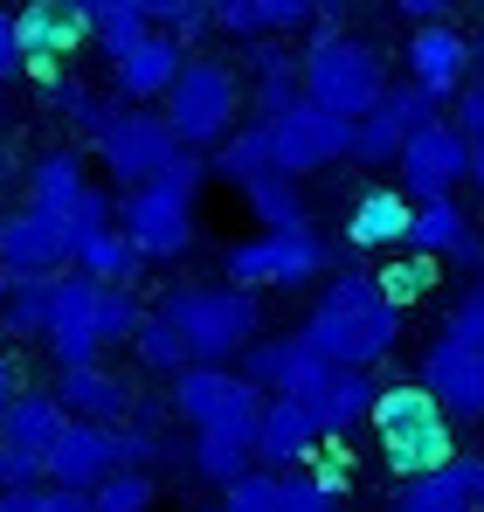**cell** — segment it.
I'll return each instance as SVG.
<instances>
[{
  "mask_svg": "<svg viewBox=\"0 0 484 512\" xmlns=\"http://www.w3.org/2000/svg\"><path fill=\"white\" fill-rule=\"evenodd\" d=\"M35 512H97L90 492H70V485H42V506Z\"/></svg>",
  "mask_w": 484,
  "mask_h": 512,
  "instance_id": "50",
  "label": "cell"
},
{
  "mask_svg": "<svg viewBox=\"0 0 484 512\" xmlns=\"http://www.w3.org/2000/svg\"><path fill=\"white\" fill-rule=\"evenodd\" d=\"M450 125H457V132H464L471 146L484 139V77H471V84L450 97Z\"/></svg>",
  "mask_w": 484,
  "mask_h": 512,
  "instance_id": "48",
  "label": "cell"
},
{
  "mask_svg": "<svg viewBox=\"0 0 484 512\" xmlns=\"http://www.w3.org/2000/svg\"><path fill=\"white\" fill-rule=\"evenodd\" d=\"M42 506V492H0V512H35Z\"/></svg>",
  "mask_w": 484,
  "mask_h": 512,
  "instance_id": "55",
  "label": "cell"
},
{
  "mask_svg": "<svg viewBox=\"0 0 484 512\" xmlns=\"http://www.w3.org/2000/svg\"><path fill=\"white\" fill-rule=\"evenodd\" d=\"M208 173H222L229 187H249L256 173H270V139H263V125H256V118L236 125V132L208 153Z\"/></svg>",
  "mask_w": 484,
  "mask_h": 512,
  "instance_id": "35",
  "label": "cell"
},
{
  "mask_svg": "<svg viewBox=\"0 0 484 512\" xmlns=\"http://www.w3.org/2000/svg\"><path fill=\"white\" fill-rule=\"evenodd\" d=\"M42 485H49V464L28 457V450H14L0 436V492H42Z\"/></svg>",
  "mask_w": 484,
  "mask_h": 512,
  "instance_id": "46",
  "label": "cell"
},
{
  "mask_svg": "<svg viewBox=\"0 0 484 512\" xmlns=\"http://www.w3.org/2000/svg\"><path fill=\"white\" fill-rule=\"evenodd\" d=\"M166 125L180 132V146L194 153H215L242 118V70L222 56H187V70L173 77V90L160 97Z\"/></svg>",
  "mask_w": 484,
  "mask_h": 512,
  "instance_id": "6",
  "label": "cell"
},
{
  "mask_svg": "<svg viewBox=\"0 0 484 512\" xmlns=\"http://www.w3.org/2000/svg\"><path fill=\"white\" fill-rule=\"evenodd\" d=\"M464 180H471V139L450 125V111L429 118L422 132H408L402 160H395V187H402L408 201H443Z\"/></svg>",
  "mask_w": 484,
  "mask_h": 512,
  "instance_id": "11",
  "label": "cell"
},
{
  "mask_svg": "<svg viewBox=\"0 0 484 512\" xmlns=\"http://www.w3.org/2000/svg\"><path fill=\"white\" fill-rule=\"evenodd\" d=\"M249 70H256V90H249L256 118H284L291 104H305V56H291L284 35L249 42Z\"/></svg>",
  "mask_w": 484,
  "mask_h": 512,
  "instance_id": "27",
  "label": "cell"
},
{
  "mask_svg": "<svg viewBox=\"0 0 484 512\" xmlns=\"http://www.w3.org/2000/svg\"><path fill=\"white\" fill-rule=\"evenodd\" d=\"M263 139H270V167L291 173V180H312V173L353 160V118L325 111V104H291L284 118H256Z\"/></svg>",
  "mask_w": 484,
  "mask_h": 512,
  "instance_id": "9",
  "label": "cell"
},
{
  "mask_svg": "<svg viewBox=\"0 0 484 512\" xmlns=\"http://www.w3.org/2000/svg\"><path fill=\"white\" fill-rule=\"evenodd\" d=\"M298 333L319 346L332 367H367L374 374L402 346V305L381 291L374 270H339V277H325L319 305L305 312Z\"/></svg>",
  "mask_w": 484,
  "mask_h": 512,
  "instance_id": "1",
  "label": "cell"
},
{
  "mask_svg": "<svg viewBox=\"0 0 484 512\" xmlns=\"http://www.w3.org/2000/svg\"><path fill=\"white\" fill-rule=\"evenodd\" d=\"M187 56H194L187 42H173L166 28H153L139 49H125V56L111 63V90H118L125 104H160L166 90H173V77L187 70Z\"/></svg>",
  "mask_w": 484,
  "mask_h": 512,
  "instance_id": "20",
  "label": "cell"
},
{
  "mask_svg": "<svg viewBox=\"0 0 484 512\" xmlns=\"http://www.w3.org/2000/svg\"><path fill=\"white\" fill-rule=\"evenodd\" d=\"M201 180H208V153L187 146L160 180L118 194V229L139 243L146 263H180V256L194 250V201H201Z\"/></svg>",
  "mask_w": 484,
  "mask_h": 512,
  "instance_id": "2",
  "label": "cell"
},
{
  "mask_svg": "<svg viewBox=\"0 0 484 512\" xmlns=\"http://www.w3.org/2000/svg\"><path fill=\"white\" fill-rule=\"evenodd\" d=\"M63 429H70L63 395H56V388H28V395L7 409L0 436H7L14 450H28V457H42V464H49V450H56V436H63Z\"/></svg>",
  "mask_w": 484,
  "mask_h": 512,
  "instance_id": "31",
  "label": "cell"
},
{
  "mask_svg": "<svg viewBox=\"0 0 484 512\" xmlns=\"http://www.w3.org/2000/svg\"><path fill=\"white\" fill-rule=\"evenodd\" d=\"M132 353H139V367H146V374H166V381H173L180 367H194L187 340L173 333V319H166L160 305H153V312H146V326L132 333Z\"/></svg>",
  "mask_w": 484,
  "mask_h": 512,
  "instance_id": "37",
  "label": "cell"
},
{
  "mask_svg": "<svg viewBox=\"0 0 484 512\" xmlns=\"http://www.w3.org/2000/svg\"><path fill=\"white\" fill-rule=\"evenodd\" d=\"M42 346H49L56 367H90V360H104V340H97V284H90L83 270H63V277H56Z\"/></svg>",
  "mask_w": 484,
  "mask_h": 512,
  "instance_id": "14",
  "label": "cell"
},
{
  "mask_svg": "<svg viewBox=\"0 0 484 512\" xmlns=\"http://www.w3.org/2000/svg\"><path fill=\"white\" fill-rule=\"evenodd\" d=\"M70 270H83L90 284H132V291H139L146 256H139V243H132L125 229H104V236H90V243L70 256Z\"/></svg>",
  "mask_w": 484,
  "mask_h": 512,
  "instance_id": "33",
  "label": "cell"
},
{
  "mask_svg": "<svg viewBox=\"0 0 484 512\" xmlns=\"http://www.w3.org/2000/svg\"><path fill=\"white\" fill-rule=\"evenodd\" d=\"M471 180H478V187H484V139H478V146H471Z\"/></svg>",
  "mask_w": 484,
  "mask_h": 512,
  "instance_id": "57",
  "label": "cell"
},
{
  "mask_svg": "<svg viewBox=\"0 0 484 512\" xmlns=\"http://www.w3.org/2000/svg\"><path fill=\"white\" fill-rule=\"evenodd\" d=\"M63 263H70V250H63V229L49 215H35L28 201L0 215V291L35 284V277H56Z\"/></svg>",
  "mask_w": 484,
  "mask_h": 512,
  "instance_id": "15",
  "label": "cell"
},
{
  "mask_svg": "<svg viewBox=\"0 0 484 512\" xmlns=\"http://www.w3.org/2000/svg\"><path fill=\"white\" fill-rule=\"evenodd\" d=\"M90 153H97V167L111 173V187H146V180H160L187 146H180V132L166 125L160 104H118L111 125L90 139Z\"/></svg>",
  "mask_w": 484,
  "mask_h": 512,
  "instance_id": "7",
  "label": "cell"
},
{
  "mask_svg": "<svg viewBox=\"0 0 484 512\" xmlns=\"http://www.w3.org/2000/svg\"><path fill=\"white\" fill-rule=\"evenodd\" d=\"M408 84H422L436 104H450L471 84V35L457 21H415V35H408Z\"/></svg>",
  "mask_w": 484,
  "mask_h": 512,
  "instance_id": "17",
  "label": "cell"
},
{
  "mask_svg": "<svg viewBox=\"0 0 484 512\" xmlns=\"http://www.w3.org/2000/svg\"><path fill=\"white\" fill-rule=\"evenodd\" d=\"M146 7H153V28H166V35L187 42V49L215 28V0H146Z\"/></svg>",
  "mask_w": 484,
  "mask_h": 512,
  "instance_id": "45",
  "label": "cell"
},
{
  "mask_svg": "<svg viewBox=\"0 0 484 512\" xmlns=\"http://www.w3.org/2000/svg\"><path fill=\"white\" fill-rule=\"evenodd\" d=\"M118 471V429L104 423H77L56 436V450H49V485H70V492H90V485H104Z\"/></svg>",
  "mask_w": 484,
  "mask_h": 512,
  "instance_id": "23",
  "label": "cell"
},
{
  "mask_svg": "<svg viewBox=\"0 0 484 512\" xmlns=\"http://www.w3.org/2000/svg\"><path fill=\"white\" fill-rule=\"evenodd\" d=\"M374 277H381V291H388V298H395V305H415V298H429V291H436V256H395V263H388V270H374Z\"/></svg>",
  "mask_w": 484,
  "mask_h": 512,
  "instance_id": "44",
  "label": "cell"
},
{
  "mask_svg": "<svg viewBox=\"0 0 484 512\" xmlns=\"http://www.w3.org/2000/svg\"><path fill=\"white\" fill-rule=\"evenodd\" d=\"M408 222H415V201L402 187H367V194H353L339 236L353 250H408Z\"/></svg>",
  "mask_w": 484,
  "mask_h": 512,
  "instance_id": "25",
  "label": "cell"
},
{
  "mask_svg": "<svg viewBox=\"0 0 484 512\" xmlns=\"http://www.w3.org/2000/svg\"><path fill=\"white\" fill-rule=\"evenodd\" d=\"M415 381L443 402V416H450V423H484V353H478V346L436 333V340L422 346Z\"/></svg>",
  "mask_w": 484,
  "mask_h": 512,
  "instance_id": "13",
  "label": "cell"
},
{
  "mask_svg": "<svg viewBox=\"0 0 484 512\" xmlns=\"http://www.w3.org/2000/svg\"><path fill=\"white\" fill-rule=\"evenodd\" d=\"M408 250H415V256H436V263L484 270V243H478V229H471V215L457 208V194H443V201H415Z\"/></svg>",
  "mask_w": 484,
  "mask_h": 512,
  "instance_id": "21",
  "label": "cell"
},
{
  "mask_svg": "<svg viewBox=\"0 0 484 512\" xmlns=\"http://www.w3.org/2000/svg\"><path fill=\"white\" fill-rule=\"evenodd\" d=\"M381 90H388V56H381L367 35H353V28H325V21H319L312 42H305V97L360 125V118L381 104Z\"/></svg>",
  "mask_w": 484,
  "mask_h": 512,
  "instance_id": "5",
  "label": "cell"
},
{
  "mask_svg": "<svg viewBox=\"0 0 484 512\" xmlns=\"http://www.w3.org/2000/svg\"><path fill=\"white\" fill-rule=\"evenodd\" d=\"M56 7H70L90 28V42L104 49V63H118L125 49H139L153 35V7L146 0H56Z\"/></svg>",
  "mask_w": 484,
  "mask_h": 512,
  "instance_id": "29",
  "label": "cell"
},
{
  "mask_svg": "<svg viewBox=\"0 0 484 512\" xmlns=\"http://www.w3.org/2000/svg\"><path fill=\"white\" fill-rule=\"evenodd\" d=\"M388 7L408 21H450V0H388Z\"/></svg>",
  "mask_w": 484,
  "mask_h": 512,
  "instance_id": "52",
  "label": "cell"
},
{
  "mask_svg": "<svg viewBox=\"0 0 484 512\" xmlns=\"http://www.w3.org/2000/svg\"><path fill=\"white\" fill-rule=\"evenodd\" d=\"M222 270L242 291H305L325 270V236L319 229H256V236L229 243Z\"/></svg>",
  "mask_w": 484,
  "mask_h": 512,
  "instance_id": "8",
  "label": "cell"
},
{
  "mask_svg": "<svg viewBox=\"0 0 484 512\" xmlns=\"http://www.w3.org/2000/svg\"><path fill=\"white\" fill-rule=\"evenodd\" d=\"M263 402H270V395H263L242 367H208V360H194V367H180V374L166 381V409H173L187 429L256 423V416H263Z\"/></svg>",
  "mask_w": 484,
  "mask_h": 512,
  "instance_id": "10",
  "label": "cell"
},
{
  "mask_svg": "<svg viewBox=\"0 0 484 512\" xmlns=\"http://www.w3.org/2000/svg\"><path fill=\"white\" fill-rule=\"evenodd\" d=\"M146 298L132 284H97V340L104 346H132V333L146 326Z\"/></svg>",
  "mask_w": 484,
  "mask_h": 512,
  "instance_id": "38",
  "label": "cell"
},
{
  "mask_svg": "<svg viewBox=\"0 0 484 512\" xmlns=\"http://www.w3.org/2000/svg\"><path fill=\"white\" fill-rule=\"evenodd\" d=\"M0 7H7V0H0Z\"/></svg>",
  "mask_w": 484,
  "mask_h": 512,
  "instance_id": "62",
  "label": "cell"
},
{
  "mask_svg": "<svg viewBox=\"0 0 484 512\" xmlns=\"http://www.w3.org/2000/svg\"><path fill=\"white\" fill-rule=\"evenodd\" d=\"M166 457H173V443L160 436V423L132 409V423H118V464H125V471H153Z\"/></svg>",
  "mask_w": 484,
  "mask_h": 512,
  "instance_id": "42",
  "label": "cell"
},
{
  "mask_svg": "<svg viewBox=\"0 0 484 512\" xmlns=\"http://www.w3.org/2000/svg\"><path fill=\"white\" fill-rule=\"evenodd\" d=\"M222 506L229 512H284V471H242V478H229L222 485Z\"/></svg>",
  "mask_w": 484,
  "mask_h": 512,
  "instance_id": "43",
  "label": "cell"
},
{
  "mask_svg": "<svg viewBox=\"0 0 484 512\" xmlns=\"http://www.w3.org/2000/svg\"><path fill=\"white\" fill-rule=\"evenodd\" d=\"M21 395H28V381H21V367H14V360L0 353V423H7V409H14Z\"/></svg>",
  "mask_w": 484,
  "mask_h": 512,
  "instance_id": "51",
  "label": "cell"
},
{
  "mask_svg": "<svg viewBox=\"0 0 484 512\" xmlns=\"http://www.w3.org/2000/svg\"><path fill=\"white\" fill-rule=\"evenodd\" d=\"M208 512H229V506H208Z\"/></svg>",
  "mask_w": 484,
  "mask_h": 512,
  "instance_id": "60",
  "label": "cell"
},
{
  "mask_svg": "<svg viewBox=\"0 0 484 512\" xmlns=\"http://www.w3.org/2000/svg\"><path fill=\"white\" fill-rule=\"evenodd\" d=\"M242 208L256 215V229H312V201H305V180H291V173H256L249 187H242Z\"/></svg>",
  "mask_w": 484,
  "mask_h": 512,
  "instance_id": "32",
  "label": "cell"
},
{
  "mask_svg": "<svg viewBox=\"0 0 484 512\" xmlns=\"http://www.w3.org/2000/svg\"><path fill=\"white\" fill-rule=\"evenodd\" d=\"M464 464V492H471V512H484V457H457Z\"/></svg>",
  "mask_w": 484,
  "mask_h": 512,
  "instance_id": "53",
  "label": "cell"
},
{
  "mask_svg": "<svg viewBox=\"0 0 484 512\" xmlns=\"http://www.w3.org/2000/svg\"><path fill=\"white\" fill-rule=\"evenodd\" d=\"M49 104H56V118L77 132L83 146L111 125V111H118V90H90V84H77V77H49Z\"/></svg>",
  "mask_w": 484,
  "mask_h": 512,
  "instance_id": "34",
  "label": "cell"
},
{
  "mask_svg": "<svg viewBox=\"0 0 484 512\" xmlns=\"http://www.w3.org/2000/svg\"><path fill=\"white\" fill-rule=\"evenodd\" d=\"M374 443H381V464L388 478H429L443 464H457V436H450V416L443 402L422 388V381H381V402H374Z\"/></svg>",
  "mask_w": 484,
  "mask_h": 512,
  "instance_id": "3",
  "label": "cell"
},
{
  "mask_svg": "<svg viewBox=\"0 0 484 512\" xmlns=\"http://www.w3.org/2000/svg\"><path fill=\"white\" fill-rule=\"evenodd\" d=\"M215 28L236 42L298 35V28H319V0H215Z\"/></svg>",
  "mask_w": 484,
  "mask_h": 512,
  "instance_id": "28",
  "label": "cell"
},
{
  "mask_svg": "<svg viewBox=\"0 0 484 512\" xmlns=\"http://www.w3.org/2000/svg\"><path fill=\"white\" fill-rule=\"evenodd\" d=\"M478 291H484V270H478Z\"/></svg>",
  "mask_w": 484,
  "mask_h": 512,
  "instance_id": "61",
  "label": "cell"
},
{
  "mask_svg": "<svg viewBox=\"0 0 484 512\" xmlns=\"http://www.w3.org/2000/svg\"><path fill=\"white\" fill-rule=\"evenodd\" d=\"M353 7H360V0H319V21H325V28H346Z\"/></svg>",
  "mask_w": 484,
  "mask_h": 512,
  "instance_id": "54",
  "label": "cell"
},
{
  "mask_svg": "<svg viewBox=\"0 0 484 512\" xmlns=\"http://www.w3.org/2000/svg\"><path fill=\"white\" fill-rule=\"evenodd\" d=\"M7 77H28V49H21L14 7H0V84H7Z\"/></svg>",
  "mask_w": 484,
  "mask_h": 512,
  "instance_id": "49",
  "label": "cell"
},
{
  "mask_svg": "<svg viewBox=\"0 0 484 512\" xmlns=\"http://www.w3.org/2000/svg\"><path fill=\"white\" fill-rule=\"evenodd\" d=\"M443 333H450V340H464V346H478V353H484V291H471V298H457V305H450Z\"/></svg>",
  "mask_w": 484,
  "mask_h": 512,
  "instance_id": "47",
  "label": "cell"
},
{
  "mask_svg": "<svg viewBox=\"0 0 484 512\" xmlns=\"http://www.w3.org/2000/svg\"><path fill=\"white\" fill-rule=\"evenodd\" d=\"M429 118H443V104H436L422 84H408V77H402V84H388V90H381V104L353 125V167H374V173L395 167L402 146H408V132H422Z\"/></svg>",
  "mask_w": 484,
  "mask_h": 512,
  "instance_id": "12",
  "label": "cell"
},
{
  "mask_svg": "<svg viewBox=\"0 0 484 512\" xmlns=\"http://www.w3.org/2000/svg\"><path fill=\"white\" fill-rule=\"evenodd\" d=\"M325 457V429L298 395H270L256 416V464L263 471H312Z\"/></svg>",
  "mask_w": 484,
  "mask_h": 512,
  "instance_id": "16",
  "label": "cell"
},
{
  "mask_svg": "<svg viewBox=\"0 0 484 512\" xmlns=\"http://www.w3.org/2000/svg\"><path fill=\"white\" fill-rule=\"evenodd\" d=\"M90 506L97 512H153L160 506V485H153V471H111L104 485H90Z\"/></svg>",
  "mask_w": 484,
  "mask_h": 512,
  "instance_id": "41",
  "label": "cell"
},
{
  "mask_svg": "<svg viewBox=\"0 0 484 512\" xmlns=\"http://www.w3.org/2000/svg\"><path fill=\"white\" fill-rule=\"evenodd\" d=\"M187 464H194V478H208V485H229L242 471H256V423L194 429V436H187Z\"/></svg>",
  "mask_w": 484,
  "mask_h": 512,
  "instance_id": "30",
  "label": "cell"
},
{
  "mask_svg": "<svg viewBox=\"0 0 484 512\" xmlns=\"http://www.w3.org/2000/svg\"><path fill=\"white\" fill-rule=\"evenodd\" d=\"M346 506V471H284V512H339Z\"/></svg>",
  "mask_w": 484,
  "mask_h": 512,
  "instance_id": "39",
  "label": "cell"
},
{
  "mask_svg": "<svg viewBox=\"0 0 484 512\" xmlns=\"http://www.w3.org/2000/svg\"><path fill=\"white\" fill-rule=\"evenodd\" d=\"M56 395H63V409L77 416V423H132V409H139V388L118 374V367H104V360H90V367H56Z\"/></svg>",
  "mask_w": 484,
  "mask_h": 512,
  "instance_id": "19",
  "label": "cell"
},
{
  "mask_svg": "<svg viewBox=\"0 0 484 512\" xmlns=\"http://www.w3.org/2000/svg\"><path fill=\"white\" fill-rule=\"evenodd\" d=\"M14 21H21V49H28V70L49 84V77H63V56L90 42V28H83L70 7H56V0H28V7H14Z\"/></svg>",
  "mask_w": 484,
  "mask_h": 512,
  "instance_id": "24",
  "label": "cell"
},
{
  "mask_svg": "<svg viewBox=\"0 0 484 512\" xmlns=\"http://www.w3.org/2000/svg\"><path fill=\"white\" fill-rule=\"evenodd\" d=\"M90 187H97V180H90L83 146H49V153H35V160H28V208H35V215H49V222H63Z\"/></svg>",
  "mask_w": 484,
  "mask_h": 512,
  "instance_id": "26",
  "label": "cell"
},
{
  "mask_svg": "<svg viewBox=\"0 0 484 512\" xmlns=\"http://www.w3.org/2000/svg\"><path fill=\"white\" fill-rule=\"evenodd\" d=\"M471 77H484V35H471Z\"/></svg>",
  "mask_w": 484,
  "mask_h": 512,
  "instance_id": "56",
  "label": "cell"
},
{
  "mask_svg": "<svg viewBox=\"0 0 484 512\" xmlns=\"http://www.w3.org/2000/svg\"><path fill=\"white\" fill-rule=\"evenodd\" d=\"M0 125H7V84H0Z\"/></svg>",
  "mask_w": 484,
  "mask_h": 512,
  "instance_id": "59",
  "label": "cell"
},
{
  "mask_svg": "<svg viewBox=\"0 0 484 512\" xmlns=\"http://www.w3.org/2000/svg\"><path fill=\"white\" fill-rule=\"evenodd\" d=\"M56 229H63V250L77 256L83 243H90V236H104V229H118V194H111V187H90V194H83L77 208H70V215L56 222Z\"/></svg>",
  "mask_w": 484,
  "mask_h": 512,
  "instance_id": "40",
  "label": "cell"
},
{
  "mask_svg": "<svg viewBox=\"0 0 484 512\" xmlns=\"http://www.w3.org/2000/svg\"><path fill=\"white\" fill-rule=\"evenodd\" d=\"M374 402H381V381L367 367H325L319 381H312V395H305V409L319 416L325 443H339L346 429H360L374 416Z\"/></svg>",
  "mask_w": 484,
  "mask_h": 512,
  "instance_id": "22",
  "label": "cell"
},
{
  "mask_svg": "<svg viewBox=\"0 0 484 512\" xmlns=\"http://www.w3.org/2000/svg\"><path fill=\"white\" fill-rule=\"evenodd\" d=\"M160 312L173 319V333L187 340L194 360H208V367H236L249 346L263 340V305H256V291H242V284H173L160 298Z\"/></svg>",
  "mask_w": 484,
  "mask_h": 512,
  "instance_id": "4",
  "label": "cell"
},
{
  "mask_svg": "<svg viewBox=\"0 0 484 512\" xmlns=\"http://www.w3.org/2000/svg\"><path fill=\"white\" fill-rule=\"evenodd\" d=\"M56 277H63V270H56ZM56 277H35V284L0 291V326H7V340H42V333H49V291H56Z\"/></svg>",
  "mask_w": 484,
  "mask_h": 512,
  "instance_id": "36",
  "label": "cell"
},
{
  "mask_svg": "<svg viewBox=\"0 0 484 512\" xmlns=\"http://www.w3.org/2000/svg\"><path fill=\"white\" fill-rule=\"evenodd\" d=\"M236 367L256 381V388H263V395H298V402H305V395H312V381H319L332 360H325L305 333H263V340L236 360Z\"/></svg>",
  "mask_w": 484,
  "mask_h": 512,
  "instance_id": "18",
  "label": "cell"
},
{
  "mask_svg": "<svg viewBox=\"0 0 484 512\" xmlns=\"http://www.w3.org/2000/svg\"><path fill=\"white\" fill-rule=\"evenodd\" d=\"M7 180H14V153L0 146V187H7Z\"/></svg>",
  "mask_w": 484,
  "mask_h": 512,
  "instance_id": "58",
  "label": "cell"
}]
</instances>
